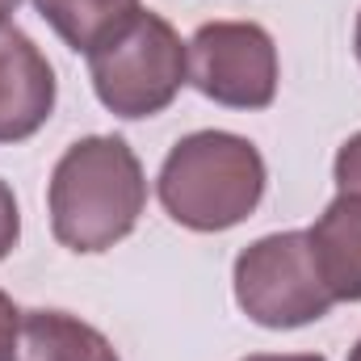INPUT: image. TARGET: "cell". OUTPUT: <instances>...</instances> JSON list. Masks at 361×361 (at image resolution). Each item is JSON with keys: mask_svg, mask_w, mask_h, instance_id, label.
I'll return each instance as SVG.
<instances>
[{"mask_svg": "<svg viewBox=\"0 0 361 361\" xmlns=\"http://www.w3.org/2000/svg\"><path fill=\"white\" fill-rule=\"evenodd\" d=\"M51 235L72 252H105L122 244L147 206V177L139 156L118 135H89L72 143L47 185Z\"/></svg>", "mask_w": 361, "mask_h": 361, "instance_id": "cell-1", "label": "cell"}, {"mask_svg": "<svg viewBox=\"0 0 361 361\" xmlns=\"http://www.w3.org/2000/svg\"><path fill=\"white\" fill-rule=\"evenodd\" d=\"M261 152L231 130H193L164 156L156 177L160 206L189 231H227L265 197Z\"/></svg>", "mask_w": 361, "mask_h": 361, "instance_id": "cell-2", "label": "cell"}, {"mask_svg": "<svg viewBox=\"0 0 361 361\" xmlns=\"http://www.w3.org/2000/svg\"><path fill=\"white\" fill-rule=\"evenodd\" d=\"M97 101L118 118H152L177 101L189 85V47L152 8H139L105 42L89 51Z\"/></svg>", "mask_w": 361, "mask_h": 361, "instance_id": "cell-3", "label": "cell"}, {"mask_svg": "<svg viewBox=\"0 0 361 361\" xmlns=\"http://www.w3.org/2000/svg\"><path fill=\"white\" fill-rule=\"evenodd\" d=\"M231 281H235L240 311L273 332L315 324L336 307V298L328 294L324 277L315 269L307 231H277L248 244L235 257Z\"/></svg>", "mask_w": 361, "mask_h": 361, "instance_id": "cell-4", "label": "cell"}, {"mask_svg": "<svg viewBox=\"0 0 361 361\" xmlns=\"http://www.w3.org/2000/svg\"><path fill=\"white\" fill-rule=\"evenodd\" d=\"M189 85L227 109H265L277 97V47L257 21H206L189 42Z\"/></svg>", "mask_w": 361, "mask_h": 361, "instance_id": "cell-5", "label": "cell"}, {"mask_svg": "<svg viewBox=\"0 0 361 361\" xmlns=\"http://www.w3.org/2000/svg\"><path fill=\"white\" fill-rule=\"evenodd\" d=\"M55 109V72L34 38L0 25V143H21L47 126Z\"/></svg>", "mask_w": 361, "mask_h": 361, "instance_id": "cell-6", "label": "cell"}, {"mask_svg": "<svg viewBox=\"0 0 361 361\" xmlns=\"http://www.w3.org/2000/svg\"><path fill=\"white\" fill-rule=\"evenodd\" d=\"M307 240L328 294L336 302H361V193H336Z\"/></svg>", "mask_w": 361, "mask_h": 361, "instance_id": "cell-7", "label": "cell"}, {"mask_svg": "<svg viewBox=\"0 0 361 361\" xmlns=\"http://www.w3.org/2000/svg\"><path fill=\"white\" fill-rule=\"evenodd\" d=\"M8 361H118L105 332L68 311H21Z\"/></svg>", "mask_w": 361, "mask_h": 361, "instance_id": "cell-8", "label": "cell"}, {"mask_svg": "<svg viewBox=\"0 0 361 361\" xmlns=\"http://www.w3.org/2000/svg\"><path fill=\"white\" fill-rule=\"evenodd\" d=\"M34 8L72 51L89 55L97 42H105L139 13V0H34Z\"/></svg>", "mask_w": 361, "mask_h": 361, "instance_id": "cell-9", "label": "cell"}, {"mask_svg": "<svg viewBox=\"0 0 361 361\" xmlns=\"http://www.w3.org/2000/svg\"><path fill=\"white\" fill-rule=\"evenodd\" d=\"M332 177L341 193H361V130L349 135L336 152V164H332Z\"/></svg>", "mask_w": 361, "mask_h": 361, "instance_id": "cell-10", "label": "cell"}, {"mask_svg": "<svg viewBox=\"0 0 361 361\" xmlns=\"http://www.w3.org/2000/svg\"><path fill=\"white\" fill-rule=\"evenodd\" d=\"M17 240H21V210H17L13 189L0 180V261L17 248Z\"/></svg>", "mask_w": 361, "mask_h": 361, "instance_id": "cell-11", "label": "cell"}, {"mask_svg": "<svg viewBox=\"0 0 361 361\" xmlns=\"http://www.w3.org/2000/svg\"><path fill=\"white\" fill-rule=\"evenodd\" d=\"M17 328H21V311L17 302L0 290V361L13 357V345H17Z\"/></svg>", "mask_w": 361, "mask_h": 361, "instance_id": "cell-12", "label": "cell"}, {"mask_svg": "<svg viewBox=\"0 0 361 361\" xmlns=\"http://www.w3.org/2000/svg\"><path fill=\"white\" fill-rule=\"evenodd\" d=\"M244 361H324L319 353H252Z\"/></svg>", "mask_w": 361, "mask_h": 361, "instance_id": "cell-13", "label": "cell"}, {"mask_svg": "<svg viewBox=\"0 0 361 361\" xmlns=\"http://www.w3.org/2000/svg\"><path fill=\"white\" fill-rule=\"evenodd\" d=\"M21 0H0V25H8V13H17Z\"/></svg>", "mask_w": 361, "mask_h": 361, "instance_id": "cell-14", "label": "cell"}, {"mask_svg": "<svg viewBox=\"0 0 361 361\" xmlns=\"http://www.w3.org/2000/svg\"><path fill=\"white\" fill-rule=\"evenodd\" d=\"M353 47H357V59H361V13H357V30H353Z\"/></svg>", "mask_w": 361, "mask_h": 361, "instance_id": "cell-15", "label": "cell"}, {"mask_svg": "<svg viewBox=\"0 0 361 361\" xmlns=\"http://www.w3.org/2000/svg\"><path fill=\"white\" fill-rule=\"evenodd\" d=\"M349 361H361V341L353 345V349H349Z\"/></svg>", "mask_w": 361, "mask_h": 361, "instance_id": "cell-16", "label": "cell"}]
</instances>
